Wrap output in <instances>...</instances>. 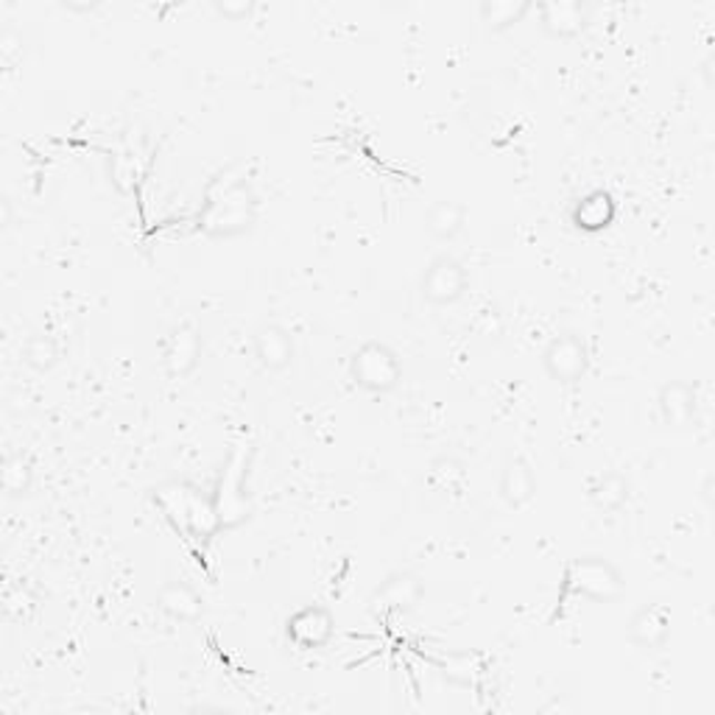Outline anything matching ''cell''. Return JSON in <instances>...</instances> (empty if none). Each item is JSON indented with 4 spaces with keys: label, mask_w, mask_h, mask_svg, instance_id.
<instances>
[{
    "label": "cell",
    "mask_w": 715,
    "mask_h": 715,
    "mask_svg": "<svg viewBox=\"0 0 715 715\" xmlns=\"http://www.w3.org/2000/svg\"><path fill=\"white\" fill-rule=\"evenodd\" d=\"M660 417L668 428H687L696 422V389L682 380H671L660 389Z\"/></svg>",
    "instance_id": "obj_14"
},
{
    "label": "cell",
    "mask_w": 715,
    "mask_h": 715,
    "mask_svg": "<svg viewBox=\"0 0 715 715\" xmlns=\"http://www.w3.org/2000/svg\"><path fill=\"white\" fill-rule=\"evenodd\" d=\"M531 9L534 7H531L529 0H483L481 7H478V14H481V20L492 31H507L514 23H520Z\"/></svg>",
    "instance_id": "obj_19"
},
{
    "label": "cell",
    "mask_w": 715,
    "mask_h": 715,
    "mask_svg": "<svg viewBox=\"0 0 715 715\" xmlns=\"http://www.w3.org/2000/svg\"><path fill=\"white\" fill-rule=\"evenodd\" d=\"M542 367H545L548 378L556 384H579L590 369L588 344L573 333H562L542 353Z\"/></svg>",
    "instance_id": "obj_6"
},
{
    "label": "cell",
    "mask_w": 715,
    "mask_h": 715,
    "mask_svg": "<svg viewBox=\"0 0 715 715\" xmlns=\"http://www.w3.org/2000/svg\"><path fill=\"white\" fill-rule=\"evenodd\" d=\"M537 494V478L529 461L514 459L509 461L503 476H500V498L507 500L509 509L529 507Z\"/></svg>",
    "instance_id": "obj_15"
},
{
    "label": "cell",
    "mask_w": 715,
    "mask_h": 715,
    "mask_svg": "<svg viewBox=\"0 0 715 715\" xmlns=\"http://www.w3.org/2000/svg\"><path fill=\"white\" fill-rule=\"evenodd\" d=\"M593 500L595 507L604 509V512H617L629 500V481L621 472H606V476L599 478V483L593 487Z\"/></svg>",
    "instance_id": "obj_20"
},
{
    "label": "cell",
    "mask_w": 715,
    "mask_h": 715,
    "mask_svg": "<svg viewBox=\"0 0 715 715\" xmlns=\"http://www.w3.org/2000/svg\"><path fill=\"white\" fill-rule=\"evenodd\" d=\"M64 9H73V12H93L95 3H64Z\"/></svg>",
    "instance_id": "obj_25"
},
{
    "label": "cell",
    "mask_w": 715,
    "mask_h": 715,
    "mask_svg": "<svg viewBox=\"0 0 715 715\" xmlns=\"http://www.w3.org/2000/svg\"><path fill=\"white\" fill-rule=\"evenodd\" d=\"M154 503L165 514V520L187 540L207 542L216 531H222L213 498L202 494V489L193 487V483H163L160 489H154Z\"/></svg>",
    "instance_id": "obj_2"
},
{
    "label": "cell",
    "mask_w": 715,
    "mask_h": 715,
    "mask_svg": "<svg viewBox=\"0 0 715 715\" xmlns=\"http://www.w3.org/2000/svg\"><path fill=\"white\" fill-rule=\"evenodd\" d=\"M213 9L227 20H244L255 12V3H216Z\"/></svg>",
    "instance_id": "obj_24"
},
{
    "label": "cell",
    "mask_w": 715,
    "mask_h": 715,
    "mask_svg": "<svg viewBox=\"0 0 715 715\" xmlns=\"http://www.w3.org/2000/svg\"><path fill=\"white\" fill-rule=\"evenodd\" d=\"M157 606L165 612L168 617L180 623H196L198 617L204 615V601L191 584H165L157 595Z\"/></svg>",
    "instance_id": "obj_16"
},
{
    "label": "cell",
    "mask_w": 715,
    "mask_h": 715,
    "mask_svg": "<svg viewBox=\"0 0 715 715\" xmlns=\"http://www.w3.org/2000/svg\"><path fill=\"white\" fill-rule=\"evenodd\" d=\"M257 222V196L244 174V165L222 171L210 182L198 213V229L207 238L229 241L249 233Z\"/></svg>",
    "instance_id": "obj_1"
},
{
    "label": "cell",
    "mask_w": 715,
    "mask_h": 715,
    "mask_svg": "<svg viewBox=\"0 0 715 715\" xmlns=\"http://www.w3.org/2000/svg\"><path fill=\"white\" fill-rule=\"evenodd\" d=\"M419 292L431 305H453L467 292V268L459 257L437 255L422 274Z\"/></svg>",
    "instance_id": "obj_7"
},
{
    "label": "cell",
    "mask_w": 715,
    "mask_h": 715,
    "mask_svg": "<svg viewBox=\"0 0 715 715\" xmlns=\"http://www.w3.org/2000/svg\"><path fill=\"white\" fill-rule=\"evenodd\" d=\"M671 634V615L663 604H648L632 617L629 623V637L634 646L646 648V652H660L668 643Z\"/></svg>",
    "instance_id": "obj_12"
},
{
    "label": "cell",
    "mask_w": 715,
    "mask_h": 715,
    "mask_svg": "<svg viewBox=\"0 0 715 715\" xmlns=\"http://www.w3.org/2000/svg\"><path fill=\"white\" fill-rule=\"evenodd\" d=\"M23 361L25 367H31L34 372H48L53 369V364L59 361V347L51 336L45 333H34L25 338L23 344Z\"/></svg>",
    "instance_id": "obj_21"
},
{
    "label": "cell",
    "mask_w": 715,
    "mask_h": 715,
    "mask_svg": "<svg viewBox=\"0 0 715 715\" xmlns=\"http://www.w3.org/2000/svg\"><path fill=\"white\" fill-rule=\"evenodd\" d=\"M425 588L417 576L411 573H395L386 579L372 595V606L378 612H406L422 601Z\"/></svg>",
    "instance_id": "obj_13"
},
{
    "label": "cell",
    "mask_w": 715,
    "mask_h": 715,
    "mask_svg": "<svg viewBox=\"0 0 715 715\" xmlns=\"http://www.w3.org/2000/svg\"><path fill=\"white\" fill-rule=\"evenodd\" d=\"M615 198L604 191H593L579 198V204L573 207V224L584 233H601L615 222Z\"/></svg>",
    "instance_id": "obj_17"
},
{
    "label": "cell",
    "mask_w": 715,
    "mask_h": 715,
    "mask_svg": "<svg viewBox=\"0 0 715 715\" xmlns=\"http://www.w3.org/2000/svg\"><path fill=\"white\" fill-rule=\"evenodd\" d=\"M198 358H202V336L193 325H180L171 330L168 341H165L163 364L168 378L185 380L196 372Z\"/></svg>",
    "instance_id": "obj_9"
},
{
    "label": "cell",
    "mask_w": 715,
    "mask_h": 715,
    "mask_svg": "<svg viewBox=\"0 0 715 715\" xmlns=\"http://www.w3.org/2000/svg\"><path fill=\"white\" fill-rule=\"evenodd\" d=\"M285 634H288V640H292L297 648L314 652V648H321L330 643L333 615L325 606H303V610L288 617Z\"/></svg>",
    "instance_id": "obj_8"
},
{
    "label": "cell",
    "mask_w": 715,
    "mask_h": 715,
    "mask_svg": "<svg viewBox=\"0 0 715 715\" xmlns=\"http://www.w3.org/2000/svg\"><path fill=\"white\" fill-rule=\"evenodd\" d=\"M246 464H249V448H246V445H238V448L229 453L222 478H218L216 494H213L216 518L222 529H238V525L246 523L252 514V503L244 492Z\"/></svg>",
    "instance_id": "obj_5"
},
{
    "label": "cell",
    "mask_w": 715,
    "mask_h": 715,
    "mask_svg": "<svg viewBox=\"0 0 715 715\" xmlns=\"http://www.w3.org/2000/svg\"><path fill=\"white\" fill-rule=\"evenodd\" d=\"M0 483H3L7 498H23L31 489V483H34V470H31L29 459H23V456H9V459L3 461Z\"/></svg>",
    "instance_id": "obj_22"
},
{
    "label": "cell",
    "mask_w": 715,
    "mask_h": 715,
    "mask_svg": "<svg viewBox=\"0 0 715 715\" xmlns=\"http://www.w3.org/2000/svg\"><path fill=\"white\" fill-rule=\"evenodd\" d=\"M349 375H353L355 386H361L364 391L386 395V391L397 389V384H400L402 364L389 344L367 341L355 349L353 358H349Z\"/></svg>",
    "instance_id": "obj_4"
},
{
    "label": "cell",
    "mask_w": 715,
    "mask_h": 715,
    "mask_svg": "<svg viewBox=\"0 0 715 715\" xmlns=\"http://www.w3.org/2000/svg\"><path fill=\"white\" fill-rule=\"evenodd\" d=\"M464 224L467 210L459 202H437L425 216V227L437 241H453L464 229Z\"/></svg>",
    "instance_id": "obj_18"
},
{
    "label": "cell",
    "mask_w": 715,
    "mask_h": 715,
    "mask_svg": "<svg viewBox=\"0 0 715 715\" xmlns=\"http://www.w3.org/2000/svg\"><path fill=\"white\" fill-rule=\"evenodd\" d=\"M252 349L257 364L268 372H283L294 361V338L279 325H263L252 338Z\"/></svg>",
    "instance_id": "obj_10"
},
{
    "label": "cell",
    "mask_w": 715,
    "mask_h": 715,
    "mask_svg": "<svg viewBox=\"0 0 715 715\" xmlns=\"http://www.w3.org/2000/svg\"><path fill=\"white\" fill-rule=\"evenodd\" d=\"M564 593L582 595L599 604H612L623 595L621 570L601 556L573 559L564 573Z\"/></svg>",
    "instance_id": "obj_3"
},
{
    "label": "cell",
    "mask_w": 715,
    "mask_h": 715,
    "mask_svg": "<svg viewBox=\"0 0 715 715\" xmlns=\"http://www.w3.org/2000/svg\"><path fill=\"white\" fill-rule=\"evenodd\" d=\"M542 20V29L559 40H570V37L582 34L588 25V7L576 3V0H551V3H540L537 7Z\"/></svg>",
    "instance_id": "obj_11"
},
{
    "label": "cell",
    "mask_w": 715,
    "mask_h": 715,
    "mask_svg": "<svg viewBox=\"0 0 715 715\" xmlns=\"http://www.w3.org/2000/svg\"><path fill=\"white\" fill-rule=\"evenodd\" d=\"M428 483H431L437 492L442 494H456L464 489L467 483V472L464 464L456 459H439L433 461L431 470H428Z\"/></svg>",
    "instance_id": "obj_23"
}]
</instances>
